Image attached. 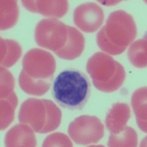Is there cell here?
Listing matches in <instances>:
<instances>
[{
    "label": "cell",
    "mask_w": 147,
    "mask_h": 147,
    "mask_svg": "<svg viewBox=\"0 0 147 147\" xmlns=\"http://www.w3.org/2000/svg\"><path fill=\"white\" fill-rule=\"evenodd\" d=\"M86 68L94 87L105 93L119 90L126 79L123 65L104 52H96L91 56Z\"/></svg>",
    "instance_id": "3957f363"
},
{
    "label": "cell",
    "mask_w": 147,
    "mask_h": 147,
    "mask_svg": "<svg viewBox=\"0 0 147 147\" xmlns=\"http://www.w3.org/2000/svg\"><path fill=\"white\" fill-rule=\"evenodd\" d=\"M146 91V87L138 88L134 92L131 99V104L136 115L137 124L144 132H146L147 131Z\"/></svg>",
    "instance_id": "4fadbf2b"
},
{
    "label": "cell",
    "mask_w": 147,
    "mask_h": 147,
    "mask_svg": "<svg viewBox=\"0 0 147 147\" xmlns=\"http://www.w3.org/2000/svg\"><path fill=\"white\" fill-rule=\"evenodd\" d=\"M22 66V70L32 78L52 81L56 61L50 52L40 49H32L24 56Z\"/></svg>",
    "instance_id": "8992f818"
},
{
    "label": "cell",
    "mask_w": 147,
    "mask_h": 147,
    "mask_svg": "<svg viewBox=\"0 0 147 147\" xmlns=\"http://www.w3.org/2000/svg\"><path fill=\"white\" fill-rule=\"evenodd\" d=\"M68 38V27L57 18L42 19L35 30L36 44L55 53L64 47Z\"/></svg>",
    "instance_id": "277c9868"
},
{
    "label": "cell",
    "mask_w": 147,
    "mask_h": 147,
    "mask_svg": "<svg viewBox=\"0 0 147 147\" xmlns=\"http://www.w3.org/2000/svg\"><path fill=\"white\" fill-rule=\"evenodd\" d=\"M22 5L27 10L49 18L63 17L69 10V2L59 1H22Z\"/></svg>",
    "instance_id": "9c48e42d"
},
{
    "label": "cell",
    "mask_w": 147,
    "mask_h": 147,
    "mask_svg": "<svg viewBox=\"0 0 147 147\" xmlns=\"http://www.w3.org/2000/svg\"><path fill=\"white\" fill-rule=\"evenodd\" d=\"M1 86H0V96L1 99L6 98L13 93L15 87V80L13 76L5 67L1 66Z\"/></svg>",
    "instance_id": "44dd1931"
},
{
    "label": "cell",
    "mask_w": 147,
    "mask_h": 147,
    "mask_svg": "<svg viewBox=\"0 0 147 147\" xmlns=\"http://www.w3.org/2000/svg\"><path fill=\"white\" fill-rule=\"evenodd\" d=\"M68 132L74 142L80 145L97 144L105 136V127L94 115H81L70 123Z\"/></svg>",
    "instance_id": "5b68a950"
},
{
    "label": "cell",
    "mask_w": 147,
    "mask_h": 147,
    "mask_svg": "<svg viewBox=\"0 0 147 147\" xmlns=\"http://www.w3.org/2000/svg\"><path fill=\"white\" fill-rule=\"evenodd\" d=\"M131 110L127 104L115 103L110 109L105 120L107 129L112 133H117L127 126Z\"/></svg>",
    "instance_id": "7c38bea8"
},
{
    "label": "cell",
    "mask_w": 147,
    "mask_h": 147,
    "mask_svg": "<svg viewBox=\"0 0 147 147\" xmlns=\"http://www.w3.org/2000/svg\"><path fill=\"white\" fill-rule=\"evenodd\" d=\"M47 110L45 99L30 98L23 102L18 112V121L27 124L35 132L42 134L47 120Z\"/></svg>",
    "instance_id": "52a82bcc"
},
{
    "label": "cell",
    "mask_w": 147,
    "mask_h": 147,
    "mask_svg": "<svg viewBox=\"0 0 147 147\" xmlns=\"http://www.w3.org/2000/svg\"><path fill=\"white\" fill-rule=\"evenodd\" d=\"M20 88L26 94L32 96H42L47 93L51 87L52 81L39 80L28 76L22 70L18 77Z\"/></svg>",
    "instance_id": "9a60e30c"
},
{
    "label": "cell",
    "mask_w": 147,
    "mask_h": 147,
    "mask_svg": "<svg viewBox=\"0 0 147 147\" xmlns=\"http://www.w3.org/2000/svg\"><path fill=\"white\" fill-rule=\"evenodd\" d=\"M90 94L88 77L75 69L60 72L54 81L52 96L59 105L70 110H81Z\"/></svg>",
    "instance_id": "7a4b0ae2"
},
{
    "label": "cell",
    "mask_w": 147,
    "mask_h": 147,
    "mask_svg": "<svg viewBox=\"0 0 147 147\" xmlns=\"http://www.w3.org/2000/svg\"><path fill=\"white\" fill-rule=\"evenodd\" d=\"M68 38L64 47L55 54L63 60H72L80 57L85 49V38L75 27L67 26Z\"/></svg>",
    "instance_id": "8fae6325"
},
{
    "label": "cell",
    "mask_w": 147,
    "mask_h": 147,
    "mask_svg": "<svg viewBox=\"0 0 147 147\" xmlns=\"http://www.w3.org/2000/svg\"><path fill=\"white\" fill-rule=\"evenodd\" d=\"M45 102L48 110V115L47 123L43 129L42 134L51 132L58 128L62 119V113L59 107L52 101L45 99Z\"/></svg>",
    "instance_id": "ffe728a7"
},
{
    "label": "cell",
    "mask_w": 147,
    "mask_h": 147,
    "mask_svg": "<svg viewBox=\"0 0 147 147\" xmlns=\"http://www.w3.org/2000/svg\"><path fill=\"white\" fill-rule=\"evenodd\" d=\"M103 10L94 2H87L79 5L74 12V22L79 29L85 32H95L104 22Z\"/></svg>",
    "instance_id": "ba28073f"
},
{
    "label": "cell",
    "mask_w": 147,
    "mask_h": 147,
    "mask_svg": "<svg viewBox=\"0 0 147 147\" xmlns=\"http://www.w3.org/2000/svg\"><path fill=\"white\" fill-rule=\"evenodd\" d=\"M1 5V18L0 29L6 30L13 27L18 22L19 16L17 1L14 0H2Z\"/></svg>",
    "instance_id": "2e32d148"
},
{
    "label": "cell",
    "mask_w": 147,
    "mask_h": 147,
    "mask_svg": "<svg viewBox=\"0 0 147 147\" xmlns=\"http://www.w3.org/2000/svg\"><path fill=\"white\" fill-rule=\"evenodd\" d=\"M146 38L138 40L132 43L128 49L127 55L130 63L139 69L146 68L147 65Z\"/></svg>",
    "instance_id": "d6986e66"
},
{
    "label": "cell",
    "mask_w": 147,
    "mask_h": 147,
    "mask_svg": "<svg viewBox=\"0 0 147 147\" xmlns=\"http://www.w3.org/2000/svg\"><path fill=\"white\" fill-rule=\"evenodd\" d=\"M1 66L10 68L18 62L22 56V49L18 42L1 38Z\"/></svg>",
    "instance_id": "5bb4252c"
},
{
    "label": "cell",
    "mask_w": 147,
    "mask_h": 147,
    "mask_svg": "<svg viewBox=\"0 0 147 147\" xmlns=\"http://www.w3.org/2000/svg\"><path fill=\"white\" fill-rule=\"evenodd\" d=\"M33 129L27 124H16L7 132L5 138V146H36L37 140Z\"/></svg>",
    "instance_id": "30bf717a"
},
{
    "label": "cell",
    "mask_w": 147,
    "mask_h": 147,
    "mask_svg": "<svg viewBox=\"0 0 147 147\" xmlns=\"http://www.w3.org/2000/svg\"><path fill=\"white\" fill-rule=\"evenodd\" d=\"M137 35L134 18L124 10H116L110 14L96 35V43L104 52L119 55L127 49Z\"/></svg>",
    "instance_id": "6da1fadb"
},
{
    "label": "cell",
    "mask_w": 147,
    "mask_h": 147,
    "mask_svg": "<svg viewBox=\"0 0 147 147\" xmlns=\"http://www.w3.org/2000/svg\"><path fill=\"white\" fill-rule=\"evenodd\" d=\"M107 146L110 147H136L138 146V135L136 131L126 126L117 133L110 132Z\"/></svg>",
    "instance_id": "ac0fdd59"
},
{
    "label": "cell",
    "mask_w": 147,
    "mask_h": 147,
    "mask_svg": "<svg viewBox=\"0 0 147 147\" xmlns=\"http://www.w3.org/2000/svg\"><path fill=\"white\" fill-rule=\"evenodd\" d=\"M18 105V98L13 92L6 98L1 99L0 102V129L4 130L7 128L15 117V110Z\"/></svg>",
    "instance_id": "e0dca14e"
},
{
    "label": "cell",
    "mask_w": 147,
    "mask_h": 147,
    "mask_svg": "<svg viewBox=\"0 0 147 147\" xmlns=\"http://www.w3.org/2000/svg\"><path fill=\"white\" fill-rule=\"evenodd\" d=\"M43 146H65L71 147L72 143L69 138L63 133L55 132L47 136L43 143Z\"/></svg>",
    "instance_id": "7402d4cb"
}]
</instances>
